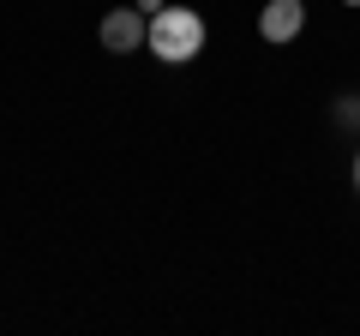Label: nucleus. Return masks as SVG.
<instances>
[{"instance_id":"1","label":"nucleus","mask_w":360,"mask_h":336,"mask_svg":"<svg viewBox=\"0 0 360 336\" xmlns=\"http://www.w3.org/2000/svg\"><path fill=\"white\" fill-rule=\"evenodd\" d=\"M144 49H150L156 60H168V66L193 60V54H205V18H198L193 6H162V13H150Z\"/></svg>"},{"instance_id":"2","label":"nucleus","mask_w":360,"mask_h":336,"mask_svg":"<svg viewBox=\"0 0 360 336\" xmlns=\"http://www.w3.org/2000/svg\"><path fill=\"white\" fill-rule=\"evenodd\" d=\"M96 37H103L108 54H139L144 37H150V13H139V6H115V13L96 25Z\"/></svg>"},{"instance_id":"3","label":"nucleus","mask_w":360,"mask_h":336,"mask_svg":"<svg viewBox=\"0 0 360 336\" xmlns=\"http://www.w3.org/2000/svg\"><path fill=\"white\" fill-rule=\"evenodd\" d=\"M307 30V0H270L258 13V37L264 42H295Z\"/></svg>"},{"instance_id":"4","label":"nucleus","mask_w":360,"mask_h":336,"mask_svg":"<svg viewBox=\"0 0 360 336\" xmlns=\"http://www.w3.org/2000/svg\"><path fill=\"white\" fill-rule=\"evenodd\" d=\"M330 120H336V127H348V132H354V127H360V96H336Z\"/></svg>"},{"instance_id":"5","label":"nucleus","mask_w":360,"mask_h":336,"mask_svg":"<svg viewBox=\"0 0 360 336\" xmlns=\"http://www.w3.org/2000/svg\"><path fill=\"white\" fill-rule=\"evenodd\" d=\"M139 13H162V0H139Z\"/></svg>"},{"instance_id":"6","label":"nucleus","mask_w":360,"mask_h":336,"mask_svg":"<svg viewBox=\"0 0 360 336\" xmlns=\"http://www.w3.org/2000/svg\"><path fill=\"white\" fill-rule=\"evenodd\" d=\"M354 186H360V150H354Z\"/></svg>"},{"instance_id":"7","label":"nucleus","mask_w":360,"mask_h":336,"mask_svg":"<svg viewBox=\"0 0 360 336\" xmlns=\"http://www.w3.org/2000/svg\"><path fill=\"white\" fill-rule=\"evenodd\" d=\"M342 6H360V0H342Z\"/></svg>"}]
</instances>
